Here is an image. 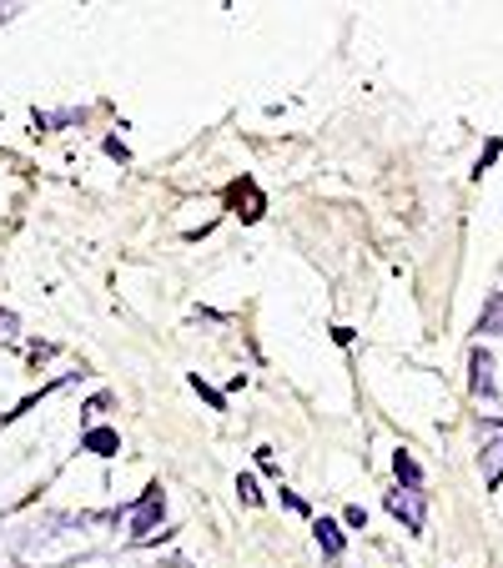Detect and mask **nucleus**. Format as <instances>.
<instances>
[{
  "instance_id": "nucleus-8",
  "label": "nucleus",
  "mask_w": 503,
  "mask_h": 568,
  "mask_svg": "<svg viewBox=\"0 0 503 568\" xmlns=\"http://www.w3.org/2000/svg\"><path fill=\"white\" fill-rule=\"evenodd\" d=\"M236 493H242V503H262V493H257V478L252 473L236 478Z\"/></svg>"
},
{
  "instance_id": "nucleus-6",
  "label": "nucleus",
  "mask_w": 503,
  "mask_h": 568,
  "mask_svg": "<svg viewBox=\"0 0 503 568\" xmlns=\"http://www.w3.org/2000/svg\"><path fill=\"white\" fill-rule=\"evenodd\" d=\"M86 447H91V453H101V458H116L121 438H116L111 428H91V432H86Z\"/></svg>"
},
{
  "instance_id": "nucleus-3",
  "label": "nucleus",
  "mask_w": 503,
  "mask_h": 568,
  "mask_svg": "<svg viewBox=\"0 0 503 568\" xmlns=\"http://www.w3.org/2000/svg\"><path fill=\"white\" fill-rule=\"evenodd\" d=\"M473 393L478 398H493V357L484 347H473Z\"/></svg>"
},
{
  "instance_id": "nucleus-4",
  "label": "nucleus",
  "mask_w": 503,
  "mask_h": 568,
  "mask_svg": "<svg viewBox=\"0 0 503 568\" xmlns=\"http://www.w3.org/2000/svg\"><path fill=\"white\" fill-rule=\"evenodd\" d=\"M313 533H317V543H322V553H328V558H343V528H337L332 518H317Z\"/></svg>"
},
{
  "instance_id": "nucleus-7",
  "label": "nucleus",
  "mask_w": 503,
  "mask_h": 568,
  "mask_svg": "<svg viewBox=\"0 0 503 568\" xmlns=\"http://www.w3.org/2000/svg\"><path fill=\"white\" fill-rule=\"evenodd\" d=\"M393 473H398V483H408V488H418V483H423V468H418L408 453H393Z\"/></svg>"
},
{
  "instance_id": "nucleus-12",
  "label": "nucleus",
  "mask_w": 503,
  "mask_h": 568,
  "mask_svg": "<svg viewBox=\"0 0 503 568\" xmlns=\"http://www.w3.org/2000/svg\"><path fill=\"white\" fill-rule=\"evenodd\" d=\"M282 503H287V508H292V513H307V503H302L298 493H287V488H282Z\"/></svg>"
},
{
  "instance_id": "nucleus-11",
  "label": "nucleus",
  "mask_w": 503,
  "mask_h": 568,
  "mask_svg": "<svg viewBox=\"0 0 503 568\" xmlns=\"http://www.w3.org/2000/svg\"><path fill=\"white\" fill-rule=\"evenodd\" d=\"M493 156H499V141H488V146H484V156H478V171L493 167Z\"/></svg>"
},
{
  "instance_id": "nucleus-9",
  "label": "nucleus",
  "mask_w": 503,
  "mask_h": 568,
  "mask_svg": "<svg viewBox=\"0 0 503 568\" xmlns=\"http://www.w3.org/2000/svg\"><path fill=\"white\" fill-rule=\"evenodd\" d=\"M191 387H197V393H202V398H206V402H212V408L221 413V393H217V387H206L202 377H191Z\"/></svg>"
},
{
  "instance_id": "nucleus-1",
  "label": "nucleus",
  "mask_w": 503,
  "mask_h": 568,
  "mask_svg": "<svg viewBox=\"0 0 503 568\" xmlns=\"http://www.w3.org/2000/svg\"><path fill=\"white\" fill-rule=\"evenodd\" d=\"M157 518H161V488L151 483V488L142 493V503L131 508V538H136V543L151 538V533H157Z\"/></svg>"
},
{
  "instance_id": "nucleus-10",
  "label": "nucleus",
  "mask_w": 503,
  "mask_h": 568,
  "mask_svg": "<svg viewBox=\"0 0 503 568\" xmlns=\"http://www.w3.org/2000/svg\"><path fill=\"white\" fill-rule=\"evenodd\" d=\"M343 523H347V528H362V523H368V513H362V508H347Z\"/></svg>"
},
{
  "instance_id": "nucleus-5",
  "label": "nucleus",
  "mask_w": 503,
  "mask_h": 568,
  "mask_svg": "<svg viewBox=\"0 0 503 568\" xmlns=\"http://www.w3.org/2000/svg\"><path fill=\"white\" fill-rule=\"evenodd\" d=\"M484 483H488V488H499V483H503V443H488L484 447Z\"/></svg>"
},
{
  "instance_id": "nucleus-2",
  "label": "nucleus",
  "mask_w": 503,
  "mask_h": 568,
  "mask_svg": "<svg viewBox=\"0 0 503 568\" xmlns=\"http://www.w3.org/2000/svg\"><path fill=\"white\" fill-rule=\"evenodd\" d=\"M388 513L408 523V533H423V493H388Z\"/></svg>"
}]
</instances>
